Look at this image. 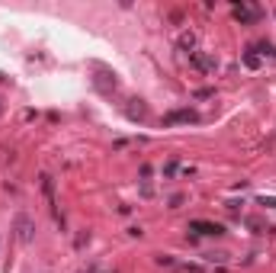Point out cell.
<instances>
[{
  "label": "cell",
  "instance_id": "obj_1",
  "mask_svg": "<svg viewBox=\"0 0 276 273\" xmlns=\"http://www.w3.org/2000/svg\"><path fill=\"white\" fill-rule=\"evenodd\" d=\"M190 232H196V234H202V238H222L225 234V225H218V222H190Z\"/></svg>",
  "mask_w": 276,
  "mask_h": 273
},
{
  "label": "cell",
  "instance_id": "obj_2",
  "mask_svg": "<svg viewBox=\"0 0 276 273\" xmlns=\"http://www.w3.org/2000/svg\"><path fill=\"white\" fill-rule=\"evenodd\" d=\"M174 122H199V112L177 110V112H170V116H164V126H174Z\"/></svg>",
  "mask_w": 276,
  "mask_h": 273
},
{
  "label": "cell",
  "instance_id": "obj_3",
  "mask_svg": "<svg viewBox=\"0 0 276 273\" xmlns=\"http://www.w3.org/2000/svg\"><path fill=\"white\" fill-rule=\"evenodd\" d=\"M16 238L26 244V241H32V218L29 216H20L16 218Z\"/></svg>",
  "mask_w": 276,
  "mask_h": 273
},
{
  "label": "cell",
  "instance_id": "obj_4",
  "mask_svg": "<svg viewBox=\"0 0 276 273\" xmlns=\"http://www.w3.org/2000/svg\"><path fill=\"white\" fill-rule=\"evenodd\" d=\"M94 84L103 90V94H110V90H116L119 87V80H116V74H110V71H103L100 78H94Z\"/></svg>",
  "mask_w": 276,
  "mask_h": 273
},
{
  "label": "cell",
  "instance_id": "obj_5",
  "mask_svg": "<svg viewBox=\"0 0 276 273\" xmlns=\"http://www.w3.org/2000/svg\"><path fill=\"white\" fill-rule=\"evenodd\" d=\"M190 58H193V64L199 68V71H216V68H218V62H216V58H209V55H199V52H193Z\"/></svg>",
  "mask_w": 276,
  "mask_h": 273
},
{
  "label": "cell",
  "instance_id": "obj_6",
  "mask_svg": "<svg viewBox=\"0 0 276 273\" xmlns=\"http://www.w3.org/2000/svg\"><path fill=\"white\" fill-rule=\"evenodd\" d=\"M128 119H138V122H144V119H148V110H144L142 100H138V106H128Z\"/></svg>",
  "mask_w": 276,
  "mask_h": 273
},
{
  "label": "cell",
  "instance_id": "obj_7",
  "mask_svg": "<svg viewBox=\"0 0 276 273\" xmlns=\"http://www.w3.org/2000/svg\"><path fill=\"white\" fill-rule=\"evenodd\" d=\"M234 16H238V20H244V22H250V20H257V16H260V10H244V6H234Z\"/></svg>",
  "mask_w": 276,
  "mask_h": 273
},
{
  "label": "cell",
  "instance_id": "obj_8",
  "mask_svg": "<svg viewBox=\"0 0 276 273\" xmlns=\"http://www.w3.org/2000/svg\"><path fill=\"white\" fill-rule=\"evenodd\" d=\"M257 48H260V55H266V58H276V45H273V42H260Z\"/></svg>",
  "mask_w": 276,
  "mask_h": 273
},
{
  "label": "cell",
  "instance_id": "obj_9",
  "mask_svg": "<svg viewBox=\"0 0 276 273\" xmlns=\"http://www.w3.org/2000/svg\"><path fill=\"white\" fill-rule=\"evenodd\" d=\"M180 45H183V48H190V55H193V45H196V36H193V32H186V36H183V39H180Z\"/></svg>",
  "mask_w": 276,
  "mask_h": 273
},
{
  "label": "cell",
  "instance_id": "obj_10",
  "mask_svg": "<svg viewBox=\"0 0 276 273\" xmlns=\"http://www.w3.org/2000/svg\"><path fill=\"white\" fill-rule=\"evenodd\" d=\"M177 170H183V168H180V164H177V161H170V164H164V177H174V174H177Z\"/></svg>",
  "mask_w": 276,
  "mask_h": 273
},
{
  "label": "cell",
  "instance_id": "obj_11",
  "mask_svg": "<svg viewBox=\"0 0 276 273\" xmlns=\"http://www.w3.org/2000/svg\"><path fill=\"white\" fill-rule=\"evenodd\" d=\"M244 64L248 68H260V58L254 55V52H248V55H244Z\"/></svg>",
  "mask_w": 276,
  "mask_h": 273
},
{
  "label": "cell",
  "instance_id": "obj_12",
  "mask_svg": "<svg viewBox=\"0 0 276 273\" xmlns=\"http://www.w3.org/2000/svg\"><path fill=\"white\" fill-rule=\"evenodd\" d=\"M260 206H266V209H276V196H260Z\"/></svg>",
  "mask_w": 276,
  "mask_h": 273
},
{
  "label": "cell",
  "instance_id": "obj_13",
  "mask_svg": "<svg viewBox=\"0 0 276 273\" xmlns=\"http://www.w3.org/2000/svg\"><path fill=\"white\" fill-rule=\"evenodd\" d=\"M0 116H4V106H0Z\"/></svg>",
  "mask_w": 276,
  "mask_h": 273
}]
</instances>
